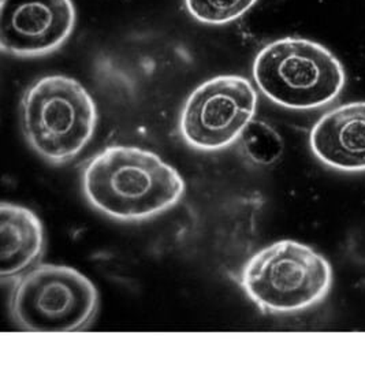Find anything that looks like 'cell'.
I'll use <instances>...</instances> for the list:
<instances>
[{
  "instance_id": "1",
  "label": "cell",
  "mask_w": 365,
  "mask_h": 365,
  "mask_svg": "<svg viewBox=\"0 0 365 365\" xmlns=\"http://www.w3.org/2000/svg\"><path fill=\"white\" fill-rule=\"evenodd\" d=\"M83 189L89 204L101 214L122 222H140L177 205L185 193V182L156 153L113 145L85 166Z\"/></svg>"
},
{
  "instance_id": "2",
  "label": "cell",
  "mask_w": 365,
  "mask_h": 365,
  "mask_svg": "<svg viewBox=\"0 0 365 365\" xmlns=\"http://www.w3.org/2000/svg\"><path fill=\"white\" fill-rule=\"evenodd\" d=\"M22 130L28 144L44 160L65 165L92 140L98 111L81 83L66 76L43 77L21 101Z\"/></svg>"
},
{
  "instance_id": "3",
  "label": "cell",
  "mask_w": 365,
  "mask_h": 365,
  "mask_svg": "<svg viewBox=\"0 0 365 365\" xmlns=\"http://www.w3.org/2000/svg\"><path fill=\"white\" fill-rule=\"evenodd\" d=\"M253 80L278 106L315 110L339 96L345 86V70L322 44L284 37L259 51L253 62Z\"/></svg>"
},
{
  "instance_id": "4",
  "label": "cell",
  "mask_w": 365,
  "mask_h": 365,
  "mask_svg": "<svg viewBox=\"0 0 365 365\" xmlns=\"http://www.w3.org/2000/svg\"><path fill=\"white\" fill-rule=\"evenodd\" d=\"M330 263L314 248L283 240L255 253L241 272V286L262 311L294 314L329 294Z\"/></svg>"
},
{
  "instance_id": "5",
  "label": "cell",
  "mask_w": 365,
  "mask_h": 365,
  "mask_svg": "<svg viewBox=\"0 0 365 365\" xmlns=\"http://www.w3.org/2000/svg\"><path fill=\"white\" fill-rule=\"evenodd\" d=\"M10 308L24 330L78 331L86 329L98 314L99 294L80 271L41 264L18 277Z\"/></svg>"
},
{
  "instance_id": "6",
  "label": "cell",
  "mask_w": 365,
  "mask_h": 365,
  "mask_svg": "<svg viewBox=\"0 0 365 365\" xmlns=\"http://www.w3.org/2000/svg\"><path fill=\"white\" fill-rule=\"evenodd\" d=\"M256 107L257 93L248 78H211L196 88L183 106L180 120L182 138L195 150H225L241 137Z\"/></svg>"
},
{
  "instance_id": "7",
  "label": "cell",
  "mask_w": 365,
  "mask_h": 365,
  "mask_svg": "<svg viewBox=\"0 0 365 365\" xmlns=\"http://www.w3.org/2000/svg\"><path fill=\"white\" fill-rule=\"evenodd\" d=\"M76 25L71 0H1L0 47L14 56H43L61 48Z\"/></svg>"
},
{
  "instance_id": "8",
  "label": "cell",
  "mask_w": 365,
  "mask_h": 365,
  "mask_svg": "<svg viewBox=\"0 0 365 365\" xmlns=\"http://www.w3.org/2000/svg\"><path fill=\"white\" fill-rule=\"evenodd\" d=\"M311 150L326 166L341 171H365V101L339 106L315 123Z\"/></svg>"
},
{
  "instance_id": "9",
  "label": "cell",
  "mask_w": 365,
  "mask_h": 365,
  "mask_svg": "<svg viewBox=\"0 0 365 365\" xmlns=\"http://www.w3.org/2000/svg\"><path fill=\"white\" fill-rule=\"evenodd\" d=\"M44 227L32 210L1 202L0 208V275L6 281L18 278L41 257Z\"/></svg>"
},
{
  "instance_id": "10",
  "label": "cell",
  "mask_w": 365,
  "mask_h": 365,
  "mask_svg": "<svg viewBox=\"0 0 365 365\" xmlns=\"http://www.w3.org/2000/svg\"><path fill=\"white\" fill-rule=\"evenodd\" d=\"M241 147L259 166H271L282 156L284 144L279 133L263 120L252 119L240 137Z\"/></svg>"
},
{
  "instance_id": "11",
  "label": "cell",
  "mask_w": 365,
  "mask_h": 365,
  "mask_svg": "<svg viewBox=\"0 0 365 365\" xmlns=\"http://www.w3.org/2000/svg\"><path fill=\"white\" fill-rule=\"evenodd\" d=\"M257 0H185L189 14L201 24L226 25L242 17Z\"/></svg>"
}]
</instances>
